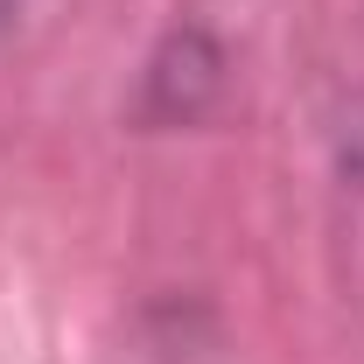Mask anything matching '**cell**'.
I'll use <instances>...</instances> for the list:
<instances>
[{
    "label": "cell",
    "mask_w": 364,
    "mask_h": 364,
    "mask_svg": "<svg viewBox=\"0 0 364 364\" xmlns=\"http://www.w3.org/2000/svg\"><path fill=\"white\" fill-rule=\"evenodd\" d=\"M0 7H7V0H0Z\"/></svg>",
    "instance_id": "obj_1"
}]
</instances>
